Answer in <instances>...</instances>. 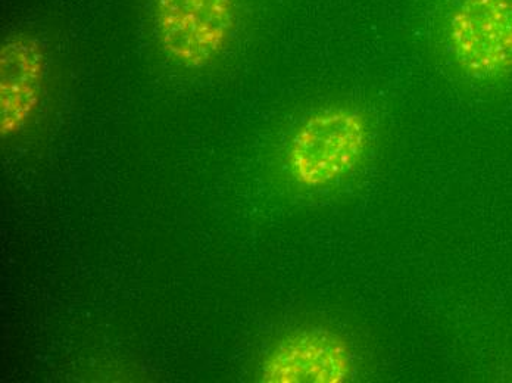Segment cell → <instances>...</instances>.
Listing matches in <instances>:
<instances>
[{"mask_svg": "<svg viewBox=\"0 0 512 383\" xmlns=\"http://www.w3.org/2000/svg\"><path fill=\"white\" fill-rule=\"evenodd\" d=\"M370 145L367 118L351 108L333 107L309 115L293 133L287 164L305 188H323L351 173Z\"/></svg>", "mask_w": 512, "mask_h": 383, "instance_id": "6da1fadb", "label": "cell"}, {"mask_svg": "<svg viewBox=\"0 0 512 383\" xmlns=\"http://www.w3.org/2000/svg\"><path fill=\"white\" fill-rule=\"evenodd\" d=\"M156 37L168 58L204 68L229 48L239 26L237 0H154Z\"/></svg>", "mask_w": 512, "mask_h": 383, "instance_id": "7a4b0ae2", "label": "cell"}, {"mask_svg": "<svg viewBox=\"0 0 512 383\" xmlns=\"http://www.w3.org/2000/svg\"><path fill=\"white\" fill-rule=\"evenodd\" d=\"M445 31L449 51L467 76L496 80L512 73V0H457Z\"/></svg>", "mask_w": 512, "mask_h": 383, "instance_id": "3957f363", "label": "cell"}, {"mask_svg": "<svg viewBox=\"0 0 512 383\" xmlns=\"http://www.w3.org/2000/svg\"><path fill=\"white\" fill-rule=\"evenodd\" d=\"M352 354L345 339L330 330H295L280 339L262 363L267 383H343L352 376Z\"/></svg>", "mask_w": 512, "mask_h": 383, "instance_id": "277c9868", "label": "cell"}, {"mask_svg": "<svg viewBox=\"0 0 512 383\" xmlns=\"http://www.w3.org/2000/svg\"><path fill=\"white\" fill-rule=\"evenodd\" d=\"M48 59L42 42L30 34L8 37L0 48V135L23 133L39 111Z\"/></svg>", "mask_w": 512, "mask_h": 383, "instance_id": "5b68a950", "label": "cell"}]
</instances>
